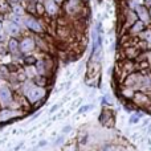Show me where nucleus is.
I'll return each instance as SVG.
<instances>
[{"instance_id": "nucleus-1", "label": "nucleus", "mask_w": 151, "mask_h": 151, "mask_svg": "<svg viewBox=\"0 0 151 151\" xmlns=\"http://www.w3.org/2000/svg\"><path fill=\"white\" fill-rule=\"evenodd\" d=\"M4 107H13V109H21L16 105V97L9 85L0 83V109Z\"/></svg>"}, {"instance_id": "nucleus-2", "label": "nucleus", "mask_w": 151, "mask_h": 151, "mask_svg": "<svg viewBox=\"0 0 151 151\" xmlns=\"http://www.w3.org/2000/svg\"><path fill=\"white\" fill-rule=\"evenodd\" d=\"M21 25L23 28H25L27 31L32 32L35 35H41L44 32V25L32 13H28V15H24L23 19H21Z\"/></svg>"}, {"instance_id": "nucleus-3", "label": "nucleus", "mask_w": 151, "mask_h": 151, "mask_svg": "<svg viewBox=\"0 0 151 151\" xmlns=\"http://www.w3.org/2000/svg\"><path fill=\"white\" fill-rule=\"evenodd\" d=\"M23 97L27 99V104L36 105V104H39V102H41L42 99L47 97V88H41V86L33 85Z\"/></svg>"}, {"instance_id": "nucleus-4", "label": "nucleus", "mask_w": 151, "mask_h": 151, "mask_svg": "<svg viewBox=\"0 0 151 151\" xmlns=\"http://www.w3.org/2000/svg\"><path fill=\"white\" fill-rule=\"evenodd\" d=\"M21 32H23V25L20 23H17V21L7 20L3 23V33L8 39L9 37H16L17 39V36H20Z\"/></svg>"}, {"instance_id": "nucleus-5", "label": "nucleus", "mask_w": 151, "mask_h": 151, "mask_svg": "<svg viewBox=\"0 0 151 151\" xmlns=\"http://www.w3.org/2000/svg\"><path fill=\"white\" fill-rule=\"evenodd\" d=\"M24 114L23 109H13V107H4L0 109V123H5L9 121L19 118Z\"/></svg>"}, {"instance_id": "nucleus-6", "label": "nucleus", "mask_w": 151, "mask_h": 151, "mask_svg": "<svg viewBox=\"0 0 151 151\" xmlns=\"http://www.w3.org/2000/svg\"><path fill=\"white\" fill-rule=\"evenodd\" d=\"M20 41V53L21 56L32 55L35 49H36V41H35V36H24Z\"/></svg>"}, {"instance_id": "nucleus-7", "label": "nucleus", "mask_w": 151, "mask_h": 151, "mask_svg": "<svg viewBox=\"0 0 151 151\" xmlns=\"http://www.w3.org/2000/svg\"><path fill=\"white\" fill-rule=\"evenodd\" d=\"M7 52L9 53V56L13 58V60H17L20 58L21 60V53H20V41H19L16 37H9L7 40Z\"/></svg>"}, {"instance_id": "nucleus-8", "label": "nucleus", "mask_w": 151, "mask_h": 151, "mask_svg": "<svg viewBox=\"0 0 151 151\" xmlns=\"http://www.w3.org/2000/svg\"><path fill=\"white\" fill-rule=\"evenodd\" d=\"M35 68H36L37 74L40 76H49V72L52 70V61L50 60H45V58H40L36 60L35 63Z\"/></svg>"}, {"instance_id": "nucleus-9", "label": "nucleus", "mask_w": 151, "mask_h": 151, "mask_svg": "<svg viewBox=\"0 0 151 151\" xmlns=\"http://www.w3.org/2000/svg\"><path fill=\"white\" fill-rule=\"evenodd\" d=\"M99 122L104 126H106V127H111L114 125V114H113L111 110H107V109L102 110L101 115H99Z\"/></svg>"}, {"instance_id": "nucleus-10", "label": "nucleus", "mask_w": 151, "mask_h": 151, "mask_svg": "<svg viewBox=\"0 0 151 151\" xmlns=\"http://www.w3.org/2000/svg\"><path fill=\"white\" fill-rule=\"evenodd\" d=\"M44 11H45V12H47L49 16L57 15V12H58L57 3H56L55 0H45V3H44Z\"/></svg>"}, {"instance_id": "nucleus-11", "label": "nucleus", "mask_w": 151, "mask_h": 151, "mask_svg": "<svg viewBox=\"0 0 151 151\" xmlns=\"http://www.w3.org/2000/svg\"><path fill=\"white\" fill-rule=\"evenodd\" d=\"M133 99H134V104L138 105V106H141V107H146L147 105H150L149 97H147L146 94H143V93H137V94H134Z\"/></svg>"}, {"instance_id": "nucleus-12", "label": "nucleus", "mask_w": 151, "mask_h": 151, "mask_svg": "<svg viewBox=\"0 0 151 151\" xmlns=\"http://www.w3.org/2000/svg\"><path fill=\"white\" fill-rule=\"evenodd\" d=\"M32 81L35 82V85L41 86V88H47V85H48V77H47V76H40V74H37Z\"/></svg>"}, {"instance_id": "nucleus-13", "label": "nucleus", "mask_w": 151, "mask_h": 151, "mask_svg": "<svg viewBox=\"0 0 151 151\" xmlns=\"http://www.w3.org/2000/svg\"><path fill=\"white\" fill-rule=\"evenodd\" d=\"M137 9H138V16L142 19V20H143V21H149V13H147L146 8H145V7H141V5H139Z\"/></svg>"}, {"instance_id": "nucleus-14", "label": "nucleus", "mask_w": 151, "mask_h": 151, "mask_svg": "<svg viewBox=\"0 0 151 151\" xmlns=\"http://www.w3.org/2000/svg\"><path fill=\"white\" fill-rule=\"evenodd\" d=\"M142 29H143V23H142V21H138V23H135L133 25L131 32H133V33H138V32H141Z\"/></svg>"}, {"instance_id": "nucleus-15", "label": "nucleus", "mask_w": 151, "mask_h": 151, "mask_svg": "<svg viewBox=\"0 0 151 151\" xmlns=\"http://www.w3.org/2000/svg\"><path fill=\"white\" fill-rule=\"evenodd\" d=\"M11 9V5L8 4L7 1H4V3H0V12H8V11Z\"/></svg>"}, {"instance_id": "nucleus-16", "label": "nucleus", "mask_w": 151, "mask_h": 151, "mask_svg": "<svg viewBox=\"0 0 151 151\" xmlns=\"http://www.w3.org/2000/svg\"><path fill=\"white\" fill-rule=\"evenodd\" d=\"M141 37H143V39L146 40L147 42H150V44H151V31H147V32H145L143 35L141 33Z\"/></svg>"}, {"instance_id": "nucleus-17", "label": "nucleus", "mask_w": 151, "mask_h": 151, "mask_svg": "<svg viewBox=\"0 0 151 151\" xmlns=\"http://www.w3.org/2000/svg\"><path fill=\"white\" fill-rule=\"evenodd\" d=\"M64 151H78V149L76 145H69V146L64 147Z\"/></svg>"}, {"instance_id": "nucleus-18", "label": "nucleus", "mask_w": 151, "mask_h": 151, "mask_svg": "<svg viewBox=\"0 0 151 151\" xmlns=\"http://www.w3.org/2000/svg\"><path fill=\"white\" fill-rule=\"evenodd\" d=\"M138 119H139L138 114H137V115H133V117L130 118V123H137V122H138Z\"/></svg>"}, {"instance_id": "nucleus-19", "label": "nucleus", "mask_w": 151, "mask_h": 151, "mask_svg": "<svg viewBox=\"0 0 151 151\" xmlns=\"http://www.w3.org/2000/svg\"><path fill=\"white\" fill-rule=\"evenodd\" d=\"M3 36H4V33H3V21L0 20V40L3 39Z\"/></svg>"}, {"instance_id": "nucleus-20", "label": "nucleus", "mask_w": 151, "mask_h": 151, "mask_svg": "<svg viewBox=\"0 0 151 151\" xmlns=\"http://www.w3.org/2000/svg\"><path fill=\"white\" fill-rule=\"evenodd\" d=\"M145 3H146L147 5H151V0H145Z\"/></svg>"}, {"instance_id": "nucleus-21", "label": "nucleus", "mask_w": 151, "mask_h": 151, "mask_svg": "<svg viewBox=\"0 0 151 151\" xmlns=\"http://www.w3.org/2000/svg\"><path fill=\"white\" fill-rule=\"evenodd\" d=\"M55 1H56V3H58V1H61V0H55Z\"/></svg>"}, {"instance_id": "nucleus-22", "label": "nucleus", "mask_w": 151, "mask_h": 151, "mask_svg": "<svg viewBox=\"0 0 151 151\" xmlns=\"http://www.w3.org/2000/svg\"><path fill=\"white\" fill-rule=\"evenodd\" d=\"M150 13H151V11H150Z\"/></svg>"}]
</instances>
